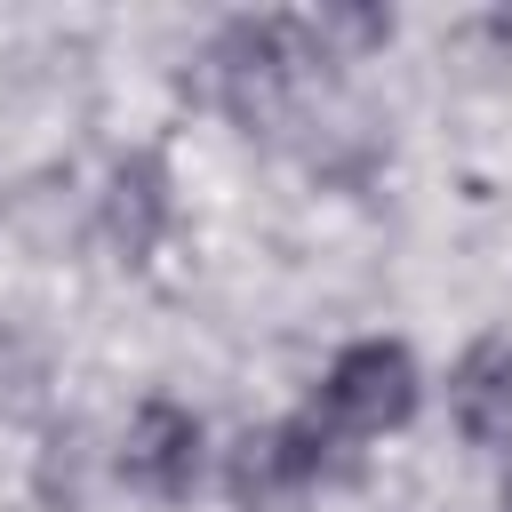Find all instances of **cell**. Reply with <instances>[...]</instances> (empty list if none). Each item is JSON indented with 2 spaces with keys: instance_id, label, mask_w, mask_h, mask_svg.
I'll list each match as a JSON object with an SVG mask.
<instances>
[{
  "instance_id": "obj_2",
  "label": "cell",
  "mask_w": 512,
  "mask_h": 512,
  "mask_svg": "<svg viewBox=\"0 0 512 512\" xmlns=\"http://www.w3.org/2000/svg\"><path fill=\"white\" fill-rule=\"evenodd\" d=\"M312 416L328 424V440H376V432H400L408 416H416V360H408V344H392V336H360V344H344L336 360H328V384H320V400H312Z\"/></svg>"
},
{
  "instance_id": "obj_3",
  "label": "cell",
  "mask_w": 512,
  "mask_h": 512,
  "mask_svg": "<svg viewBox=\"0 0 512 512\" xmlns=\"http://www.w3.org/2000/svg\"><path fill=\"white\" fill-rule=\"evenodd\" d=\"M120 472H128V488H144V496H160V504L192 496V480H200V416L176 408V400H144V408L128 416Z\"/></svg>"
},
{
  "instance_id": "obj_1",
  "label": "cell",
  "mask_w": 512,
  "mask_h": 512,
  "mask_svg": "<svg viewBox=\"0 0 512 512\" xmlns=\"http://www.w3.org/2000/svg\"><path fill=\"white\" fill-rule=\"evenodd\" d=\"M208 64H216V96H224V112H232L240 128H280L320 56H312L304 24H288V16H248V24H232V32L208 48Z\"/></svg>"
},
{
  "instance_id": "obj_5",
  "label": "cell",
  "mask_w": 512,
  "mask_h": 512,
  "mask_svg": "<svg viewBox=\"0 0 512 512\" xmlns=\"http://www.w3.org/2000/svg\"><path fill=\"white\" fill-rule=\"evenodd\" d=\"M160 216H168V200H160V168H152V160H128V168L112 176V240H120L128 256H144L152 232H160Z\"/></svg>"
},
{
  "instance_id": "obj_4",
  "label": "cell",
  "mask_w": 512,
  "mask_h": 512,
  "mask_svg": "<svg viewBox=\"0 0 512 512\" xmlns=\"http://www.w3.org/2000/svg\"><path fill=\"white\" fill-rule=\"evenodd\" d=\"M448 408H456V432H464L472 448L512 440V344H504V336H480V344L456 360Z\"/></svg>"
},
{
  "instance_id": "obj_6",
  "label": "cell",
  "mask_w": 512,
  "mask_h": 512,
  "mask_svg": "<svg viewBox=\"0 0 512 512\" xmlns=\"http://www.w3.org/2000/svg\"><path fill=\"white\" fill-rule=\"evenodd\" d=\"M504 504H512V472H504Z\"/></svg>"
}]
</instances>
